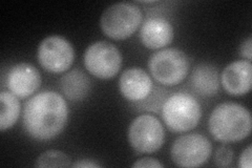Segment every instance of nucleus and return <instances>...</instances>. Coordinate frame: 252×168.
<instances>
[{
	"mask_svg": "<svg viewBox=\"0 0 252 168\" xmlns=\"http://www.w3.org/2000/svg\"><path fill=\"white\" fill-rule=\"evenodd\" d=\"M69 109L65 98L57 92L43 91L25 104L23 127L32 139L50 141L65 129Z\"/></svg>",
	"mask_w": 252,
	"mask_h": 168,
	"instance_id": "obj_1",
	"label": "nucleus"
},
{
	"mask_svg": "<svg viewBox=\"0 0 252 168\" xmlns=\"http://www.w3.org/2000/svg\"><path fill=\"white\" fill-rule=\"evenodd\" d=\"M252 129L250 111L238 103L224 102L217 105L208 119V130L217 141L239 142L249 137Z\"/></svg>",
	"mask_w": 252,
	"mask_h": 168,
	"instance_id": "obj_2",
	"label": "nucleus"
},
{
	"mask_svg": "<svg viewBox=\"0 0 252 168\" xmlns=\"http://www.w3.org/2000/svg\"><path fill=\"white\" fill-rule=\"evenodd\" d=\"M162 118L168 130L173 133H186L198 126L201 117V104L188 93L172 94L164 101Z\"/></svg>",
	"mask_w": 252,
	"mask_h": 168,
	"instance_id": "obj_3",
	"label": "nucleus"
},
{
	"mask_svg": "<svg viewBox=\"0 0 252 168\" xmlns=\"http://www.w3.org/2000/svg\"><path fill=\"white\" fill-rule=\"evenodd\" d=\"M190 68L188 56L176 47L162 49L148 59V69L158 83L175 86L187 77Z\"/></svg>",
	"mask_w": 252,
	"mask_h": 168,
	"instance_id": "obj_4",
	"label": "nucleus"
},
{
	"mask_svg": "<svg viewBox=\"0 0 252 168\" xmlns=\"http://www.w3.org/2000/svg\"><path fill=\"white\" fill-rule=\"evenodd\" d=\"M143 13L130 2H118L108 6L101 15L100 28L113 40H125L136 33L142 25Z\"/></svg>",
	"mask_w": 252,
	"mask_h": 168,
	"instance_id": "obj_5",
	"label": "nucleus"
},
{
	"mask_svg": "<svg viewBox=\"0 0 252 168\" xmlns=\"http://www.w3.org/2000/svg\"><path fill=\"white\" fill-rule=\"evenodd\" d=\"M128 142L139 154L157 153L165 142V130L158 118L143 114L135 118L128 126Z\"/></svg>",
	"mask_w": 252,
	"mask_h": 168,
	"instance_id": "obj_6",
	"label": "nucleus"
},
{
	"mask_svg": "<svg viewBox=\"0 0 252 168\" xmlns=\"http://www.w3.org/2000/svg\"><path fill=\"white\" fill-rule=\"evenodd\" d=\"M122 54L118 47L105 40L92 43L83 56V63L89 73L101 80L115 78L122 67Z\"/></svg>",
	"mask_w": 252,
	"mask_h": 168,
	"instance_id": "obj_7",
	"label": "nucleus"
},
{
	"mask_svg": "<svg viewBox=\"0 0 252 168\" xmlns=\"http://www.w3.org/2000/svg\"><path fill=\"white\" fill-rule=\"evenodd\" d=\"M212 153L210 140L202 134L191 133L180 135L172 143L170 156L179 167H200L208 161Z\"/></svg>",
	"mask_w": 252,
	"mask_h": 168,
	"instance_id": "obj_8",
	"label": "nucleus"
},
{
	"mask_svg": "<svg viewBox=\"0 0 252 168\" xmlns=\"http://www.w3.org/2000/svg\"><path fill=\"white\" fill-rule=\"evenodd\" d=\"M37 59L40 67L49 73H65L73 66L75 50L64 37L52 35L39 43Z\"/></svg>",
	"mask_w": 252,
	"mask_h": 168,
	"instance_id": "obj_9",
	"label": "nucleus"
},
{
	"mask_svg": "<svg viewBox=\"0 0 252 168\" xmlns=\"http://www.w3.org/2000/svg\"><path fill=\"white\" fill-rule=\"evenodd\" d=\"M42 82L41 75L36 67L31 63L20 62L7 71L5 84L7 90L20 99L34 95Z\"/></svg>",
	"mask_w": 252,
	"mask_h": 168,
	"instance_id": "obj_10",
	"label": "nucleus"
},
{
	"mask_svg": "<svg viewBox=\"0 0 252 168\" xmlns=\"http://www.w3.org/2000/svg\"><path fill=\"white\" fill-rule=\"evenodd\" d=\"M220 82L228 95L234 97L247 95L252 86L251 61L243 59L231 62L223 69Z\"/></svg>",
	"mask_w": 252,
	"mask_h": 168,
	"instance_id": "obj_11",
	"label": "nucleus"
},
{
	"mask_svg": "<svg viewBox=\"0 0 252 168\" xmlns=\"http://www.w3.org/2000/svg\"><path fill=\"white\" fill-rule=\"evenodd\" d=\"M154 90L151 75L140 67L124 70L119 79V91L123 98L132 103L146 99Z\"/></svg>",
	"mask_w": 252,
	"mask_h": 168,
	"instance_id": "obj_12",
	"label": "nucleus"
},
{
	"mask_svg": "<svg viewBox=\"0 0 252 168\" xmlns=\"http://www.w3.org/2000/svg\"><path fill=\"white\" fill-rule=\"evenodd\" d=\"M141 43L149 50H162L168 46L175 37L171 22L163 17L146 19L140 27Z\"/></svg>",
	"mask_w": 252,
	"mask_h": 168,
	"instance_id": "obj_13",
	"label": "nucleus"
},
{
	"mask_svg": "<svg viewBox=\"0 0 252 168\" xmlns=\"http://www.w3.org/2000/svg\"><path fill=\"white\" fill-rule=\"evenodd\" d=\"M190 86L202 97H212L220 91V75L217 67L209 63L196 66L190 75Z\"/></svg>",
	"mask_w": 252,
	"mask_h": 168,
	"instance_id": "obj_14",
	"label": "nucleus"
},
{
	"mask_svg": "<svg viewBox=\"0 0 252 168\" xmlns=\"http://www.w3.org/2000/svg\"><path fill=\"white\" fill-rule=\"evenodd\" d=\"M60 90L64 98L72 102L83 101L92 90L91 79L80 69H72L60 79Z\"/></svg>",
	"mask_w": 252,
	"mask_h": 168,
	"instance_id": "obj_15",
	"label": "nucleus"
},
{
	"mask_svg": "<svg viewBox=\"0 0 252 168\" xmlns=\"http://www.w3.org/2000/svg\"><path fill=\"white\" fill-rule=\"evenodd\" d=\"M21 113L19 98L10 91L0 93V131L11 130L18 121Z\"/></svg>",
	"mask_w": 252,
	"mask_h": 168,
	"instance_id": "obj_16",
	"label": "nucleus"
},
{
	"mask_svg": "<svg viewBox=\"0 0 252 168\" xmlns=\"http://www.w3.org/2000/svg\"><path fill=\"white\" fill-rule=\"evenodd\" d=\"M72 167V159L61 150H46L36 160V167Z\"/></svg>",
	"mask_w": 252,
	"mask_h": 168,
	"instance_id": "obj_17",
	"label": "nucleus"
},
{
	"mask_svg": "<svg viewBox=\"0 0 252 168\" xmlns=\"http://www.w3.org/2000/svg\"><path fill=\"white\" fill-rule=\"evenodd\" d=\"M167 92L160 89V87H157L153 92L151 93V95L144 100H142L140 102H136L135 106L137 108H139V110L143 109V110H148V111H159L160 108H162V105L164 101L166 100V94Z\"/></svg>",
	"mask_w": 252,
	"mask_h": 168,
	"instance_id": "obj_18",
	"label": "nucleus"
},
{
	"mask_svg": "<svg viewBox=\"0 0 252 168\" xmlns=\"http://www.w3.org/2000/svg\"><path fill=\"white\" fill-rule=\"evenodd\" d=\"M233 150L227 145L220 146L215 155V163L219 167H229L233 161Z\"/></svg>",
	"mask_w": 252,
	"mask_h": 168,
	"instance_id": "obj_19",
	"label": "nucleus"
},
{
	"mask_svg": "<svg viewBox=\"0 0 252 168\" xmlns=\"http://www.w3.org/2000/svg\"><path fill=\"white\" fill-rule=\"evenodd\" d=\"M131 167H138V168H163L164 164L161 163L159 160L155 158H141L131 165Z\"/></svg>",
	"mask_w": 252,
	"mask_h": 168,
	"instance_id": "obj_20",
	"label": "nucleus"
},
{
	"mask_svg": "<svg viewBox=\"0 0 252 168\" xmlns=\"http://www.w3.org/2000/svg\"><path fill=\"white\" fill-rule=\"evenodd\" d=\"M240 55L244 60L251 61L252 58V38L249 37L246 40H244L240 46Z\"/></svg>",
	"mask_w": 252,
	"mask_h": 168,
	"instance_id": "obj_21",
	"label": "nucleus"
},
{
	"mask_svg": "<svg viewBox=\"0 0 252 168\" xmlns=\"http://www.w3.org/2000/svg\"><path fill=\"white\" fill-rule=\"evenodd\" d=\"M252 147L249 145L246 149H244L242 151V154L239 159V167L240 168H251L252 166Z\"/></svg>",
	"mask_w": 252,
	"mask_h": 168,
	"instance_id": "obj_22",
	"label": "nucleus"
},
{
	"mask_svg": "<svg viewBox=\"0 0 252 168\" xmlns=\"http://www.w3.org/2000/svg\"><path fill=\"white\" fill-rule=\"evenodd\" d=\"M72 167H75V168H99V167H101V165L92 161V160L83 159V160H79L78 162L72 164Z\"/></svg>",
	"mask_w": 252,
	"mask_h": 168,
	"instance_id": "obj_23",
	"label": "nucleus"
}]
</instances>
